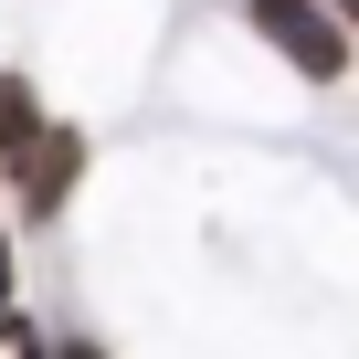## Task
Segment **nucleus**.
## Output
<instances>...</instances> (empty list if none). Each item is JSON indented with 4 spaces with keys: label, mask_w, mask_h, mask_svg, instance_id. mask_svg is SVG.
Wrapping results in <instances>:
<instances>
[{
    "label": "nucleus",
    "mask_w": 359,
    "mask_h": 359,
    "mask_svg": "<svg viewBox=\"0 0 359 359\" xmlns=\"http://www.w3.org/2000/svg\"><path fill=\"white\" fill-rule=\"evenodd\" d=\"M338 11H348V32H359V0H338Z\"/></svg>",
    "instance_id": "5"
},
{
    "label": "nucleus",
    "mask_w": 359,
    "mask_h": 359,
    "mask_svg": "<svg viewBox=\"0 0 359 359\" xmlns=\"http://www.w3.org/2000/svg\"><path fill=\"white\" fill-rule=\"evenodd\" d=\"M0 317H11V243H0Z\"/></svg>",
    "instance_id": "4"
},
{
    "label": "nucleus",
    "mask_w": 359,
    "mask_h": 359,
    "mask_svg": "<svg viewBox=\"0 0 359 359\" xmlns=\"http://www.w3.org/2000/svg\"><path fill=\"white\" fill-rule=\"evenodd\" d=\"M243 22H254V32H264L306 85H338V74H348V22L327 11V0H254Z\"/></svg>",
    "instance_id": "2"
},
{
    "label": "nucleus",
    "mask_w": 359,
    "mask_h": 359,
    "mask_svg": "<svg viewBox=\"0 0 359 359\" xmlns=\"http://www.w3.org/2000/svg\"><path fill=\"white\" fill-rule=\"evenodd\" d=\"M43 359H106V348H95V338H64V348H43Z\"/></svg>",
    "instance_id": "3"
},
{
    "label": "nucleus",
    "mask_w": 359,
    "mask_h": 359,
    "mask_svg": "<svg viewBox=\"0 0 359 359\" xmlns=\"http://www.w3.org/2000/svg\"><path fill=\"white\" fill-rule=\"evenodd\" d=\"M0 169H11V191H22V222H53L64 191L85 180V137L53 127L22 74H0Z\"/></svg>",
    "instance_id": "1"
}]
</instances>
